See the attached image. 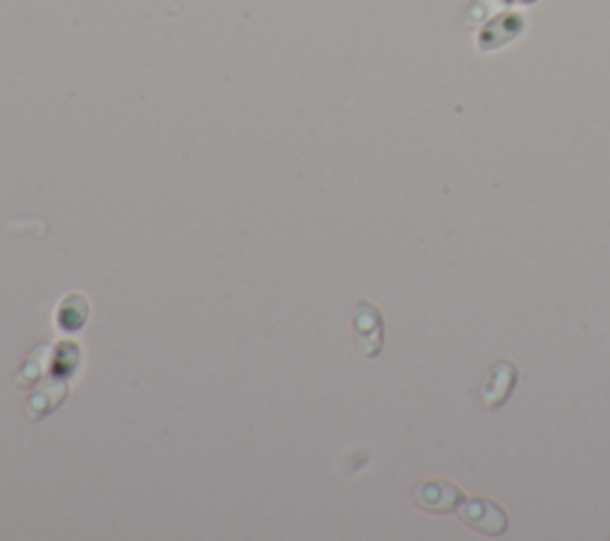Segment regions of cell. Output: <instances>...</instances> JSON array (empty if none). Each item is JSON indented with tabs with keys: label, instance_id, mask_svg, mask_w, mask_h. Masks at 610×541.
I'll list each match as a JSON object with an SVG mask.
<instances>
[{
	"label": "cell",
	"instance_id": "6da1fadb",
	"mask_svg": "<svg viewBox=\"0 0 610 541\" xmlns=\"http://www.w3.org/2000/svg\"><path fill=\"white\" fill-rule=\"evenodd\" d=\"M460 518L465 525L475 532L487 534V537H499L508 530V515L499 503L489 499H470L460 506Z\"/></svg>",
	"mask_w": 610,
	"mask_h": 541
},
{
	"label": "cell",
	"instance_id": "7a4b0ae2",
	"mask_svg": "<svg viewBox=\"0 0 610 541\" xmlns=\"http://www.w3.org/2000/svg\"><path fill=\"white\" fill-rule=\"evenodd\" d=\"M413 503L427 513H456L465 494L448 482H422L413 489Z\"/></svg>",
	"mask_w": 610,
	"mask_h": 541
},
{
	"label": "cell",
	"instance_id": "3957f363",
	"mask_svg": "<svg viewBox=\"0 0 610 541\" xmlns=\"http://www.w3.org/2000/svg\"><path fill=\"white\" fill-rule=\"evenodd\" d=\"M515 384H518V368L513 363H508V360H501V363H496L487 372L482 387H479L482 403L491 410L501 408L510 399V394H513Z\"/></svg>",
	"mask_w": 610,
	"mask_h": 541
}]
</instances>
